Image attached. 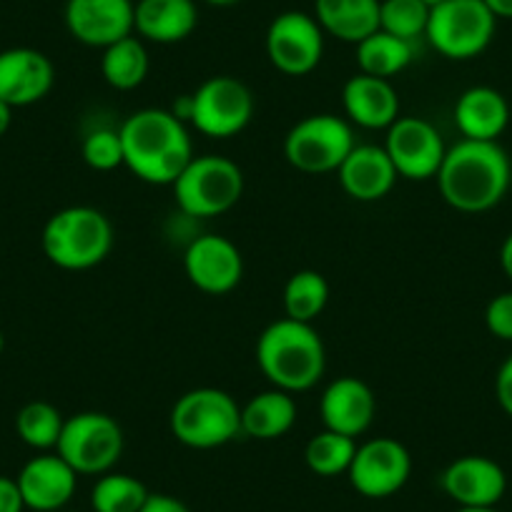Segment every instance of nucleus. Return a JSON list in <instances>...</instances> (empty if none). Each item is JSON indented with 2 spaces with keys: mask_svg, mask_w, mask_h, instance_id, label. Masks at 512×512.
I'll use <instances>...</instances> for the list:
<instances>
[{
  "mask_svg": "<svg viewBox=\"0 0 512 512\" xmlns=\"http://www.w3.org/2000/svg\"><path fill=\"white\" fill-rule=\"evenodd\" d=\"M123 166L151 186H171L191 159L189 128L169 108H141L118 128Z\"/></svg>",
  "mask_w": 512,
  "mask_h": 512,
  "instance_id": "1",
  "label": "nucleus"
},
{
  "mask_svg": "<svg viewBox=\"0 0 512 512\" xmlns=\"http://www.w3.org/2000/svg\"><path fill=\"white\" fill-rule=\"evenodd\" d=\"M440 194L462 214H482L500 204L512 184V164L497 141H470L450 146L437 171Z\"/></svg>",
  "mask_w": 512,
  "mask_h": 512,
  "instance_id": "2",
  "label": "nucleus"
},
{
  "mask_svg": "<svg viewBox=\"0 0 512 512\" xmlns=\"http://www.w3.org/2000/svg\"><path fill=\"white\" fill-rule=\"evenodd\" d=\"M254 354L267 382L289 395L312 390L327 369V352L317 329L289 317L277 319L259 334Z\"/></svg>",
  "mask_w": 512,
  "mask_h": 512,
  "instance_id": "3",
  "label": "nucleus"
},
{
  "mask_svg": "<svg viewBox=\"0 0 512 512\" xmlns=\"http://www.w3.org/2000/svg\"><path fill=\"white\" fill-rule=\"evenodd\" d=\"M41 244L51 264L68 272H86L111 254L113 226L93 206H68L46 221Z\"/></svg>",
  "mask_w": 512,
  "mask_h": 512,
  "instance_id": "4",
  "label": "nucleus"
},
{
  "mask_svg": "<svg viewBox=\"0 0 512 512\" xmlns=\"http://www.w3.org/2000/svg\"><path fill=\"white\" fill-rule=\"evenodd\" d=\"M171 435L191 450H214L241 435V407L219 387H196L174 402Z\"/></svg>",
  "mask_w": 512,
  "mask_h": 512,
  "instance_id": "5",
  "label": "nucleus"
},
{
  "mask_svg": "<svg viewBox=\"0 0 512 512\" xmlns=\"http://www.w3.org/2000/svg\"><path fill=\"white\" fill-rule=\"evenodd\" d=\"M176 206L194 219H214L239 204L244 194V174L226 156H194L171 184Z\"/></svg>",
  "mask_w": 512,
  "mask_h": 512,
  "instance_id": "6",
  "label": "nucleus"
},
{
  "mask_svg": "<svg viewBox=\"0 0 512 512\" xmlns=\"http://www.w3.org/2000/svg\"><path fill=\"white\" fill-rule=\"evenodd\" d=\"M495 28L497 18L485 0H442L430 11L425 38L450 61H472L487 51Z\"/></svg>",
  "mask_w": 512,
  "mask_h": 512,
  "instance_id": "7",
  "label": "nucleus"
},
{
  "mask_svg": "<svg viewBox=\"0 0 512 512\" xmlns=\"http://www.w3.org/2000/svg\"><path fill=\"white\" fill-rule=\"evenodd\" d=\"M357 146L352 123L334 113H314L289 128L284 159L302 174H332Z\"/></svg>",
  "mask_w": 512,
  "mask_h": 512,
  "instance_id": "8",
  "label": "nucleus"
},
{
  "mask_svg": "<svg viewBox=\"0 0 512 512\" xmlns=\"http://www.w3.org/2000/svg\"><path fill=\"white\" fill-rule=\"evenodd\" d=\"M56 452L78 475H106L123 455V430L106 412H78L63 425Z\"/></svg>",
  "mask_w": 512,
  "mask_h": 512,
  "instance_id": "9",
  "label": "nucleus"
},
{
  "mask_svg": "<svg viewBox=\"0 0 512 512\" xmlns=\"http://www.w3.org/2000/svg\"><path fill=\"white\" fill-rule=\"evenodd\" d=\"M254 96L231 76H214L191 93V126L209 139H231L249 126Z\"/></svg>",
  "mask_w": 512,
  "mask_h": 512,
  "instance_id": "10",
  "label": "nucleus"
},
{
  "mask_svg": "<svg viewBox=\"0 0 512 512\" xmlns=\"http://www.w3.org/2000/svg\"><path fill=\"white\" fill-rule=\"evenodd\" d=\"M324 36L317 18L304 11H284L269 23L264 48L267 58L284 76H309L322 63Z\"/></svg>",
  "mask_w": 512,
  "mask_h": 512,
  "instance_id": "11",
  "label": "nucleus"
},
{
  "mask_svg": "<svg viewBox=\"0 0 512 512\" xmlns=\"http://www.w3.org/2000/svg\"><path fill=\"white\" fill-rule=\"evenodd\" d=\"M410 475V450L392 437H374V440L357 445L347 472L354 490L369 500H384V497L397 495L407 485Z\"/></svg>",
  "mask_w": 512,
  "mask_h": 512,
  "instance_id": "12",
  "label": "nucleus"
},
{
  "mask_svg": "<svg viewBox=\"0 0 512 512\" xmlns=\"http://www.w3.org/2000/svg\"><path fill=\"white\" fill-rule=\"evenodd\" d=\"M384 151L400 179L430 181L435 179L445 161L447 146L430 121L417 116H400L387 128Z\"/></svg>",
  "mask_w": 512,
  "mask_h": 512,
  "instance_id": "13",
  "label": "nucleus"
},
{
  "mask_svg": "<svg viewBox=\"0 0 512 512\" xmlns=\"http://www.w3.org/2000/svg\"><path fill=\"white\" fill-rule=\"evenodd\" d=\"M184 272L199 292L229 294L244 277V256L239 246L219 234H201L186 246Z\"/></svg>",
  "mask_w": 512,
  "mask_h": 512,
  "instance_id": "14",
  "label": "nucleus"
},
{
  "mask_svg": "<svg viewBox=\"0 0 512 512\" xmlns=\"http://www.w3.org/2000/svg\"><path fill=\"white\" fill-rule=\"evenodd\" d=\"M134 13V0H66L63 21L78 43L103 51L134 36Z\"/></svg>",
  "mask_w": 512,
  "mask_h": 512,
  "instance_id": "15",
  "label": "nucleus"
},
{
  "mask_svg": "<svg viewBox=\"0 0 512 512\" xmlns=\"http://www.w3.org/2000/svg\"><path fill=\"white\" fill-rule=\"evenodd\" d=\"M56 83V68L46 53L36 48L0 51V101L23 108L43 101Z\"/></svg>",
  "mask_w": 512,
  "mask_h": 512,
  "instance_id": "16",
  "label": "nucleus"
},
{
  "mask_svg": "<svg viewBox=\"0 0 512 512\" xmlns=\"http://www.w3.org/2000/svg\"><path fill=\"white\" fill-rule=\"evenodd\" d=\"M440 485L460 507H497L507 492V475L492 457L465 455L442 470Z\"/></svg>",
  "mask_w": 512,
  "mask_h": 512,
  "instance_id": "17",
  "label": "nucleus"
},
{
  "mask_svg": "<svg viewBox=\"0 0 512 512\" xmlns=\"http://www.w3.org/2000/svg\"><path fill=\"white\" fill-rule=\"evenodd\" d=\"M16 482L28 510L56 512L76 495L78 472L58 452H43L21 467Z\"/></svg>",
  "mask_w": 512,
  "mask_h": 512,
  "instance_id": "18",
  "label": "nucleus"
},
{
  "mask_svg": "<svg viewBox=\"0 0 512 512\" xmlns=\"http://www.w3.org/2000/svg\"><path fill=\"white\" fill-rule=\"evenodd\" d=\"M319 415H322L324 430L357 440L372 427L374 417H377V397L362 379L337 377L322 392Z\"/></svg>",
  "mask_w": 512,
  "mask_h": 512,
  "instance_id": "19",
  "label": "nucleus"
},
{
  "mask_svg": "<svg viewBox=\"0 0 512 512\" xmlns=\"http://www.w3.org/2000/svg\"><path fill=\"white\" fill-rule=\"evenodd\" d=\"M344 194L362 204L384 199L397 184V171L384 146L357 144L337 169Z\"/></svg>",
  "mask_w": 512,
  "mask_h": 512,
  "instance_id": "20",
  "label": "nucleus"
},
{
  "mask_svg": "<svg viewBox=\"0 0 512 512\" xmlns=\"http://www.w3.org/2000/svg\"><path fill=\"white\" fill-rule=\"evenodd\" d=\"M342 106L349 123L377 131L400 118V96L387 78L357 73L342 88Z\"/></svg>",
  "mask_w": 512,
  "mask_h": 512,
  "instance_id": "21",
  "label": "nucleus"
},
{
  "mask_svg": "<svg viewBox=\"0 0 512 512\" xmlns=\"http://www.w3.org/2000/svg\"><path fill=\"white\" fill-rule=\"evenodd\" d=\"M199 26L196 0H136L134 33L141 41L174 46Z\"/></svg>",
  "mask_w": 512,
  "mask_h": 512,
  "instance_id": "22",
  "label": "nucleus"
},
{
  "mask_svg": "<svg viewBox=\"0 0 512 512\" xmlns=\"http://www.w3.org/2000/svg\"><path fill=\"white\" fill-rule=\"evenodd\" d=\"M510 123V106L497 88L472 86L457 98L455 126L462 139L497 141Z\"/></svg>",
  "mask_w": 512,
  "mask_h": 512,
  "instance_id": "23",
  "label": "nucleus"
},
{
  "mask_svg": "<svg viewBox=\"0 0 512 512\" xmlns=\"http://www.w3.org/2000/svg\"><path fill=\"white\" fill-rule=\"evenodd\" d=\"M382 0H314V18L327 36L342 43H362L379 31Z\"/></svg>",
  "mask_w": 512,
  "mask_h": 512,
  "instance_id": "24",
  "label": "nucleus"
},
{
  "mask_svg": "<svg viewBox=\"0 0 512 512\" xmlns=\"http://www.w3.org/2000/svg\"><path fill=\"white\" fill-rule=\"evenodd\" d=\"M297 402L289 392L272 390L259 392L241 407V432L254 440H279L297 422Z\"/></svg>",
  "mask_w": 512,
  "mask_h": 512,
  "instance_id": "25",
  "label": "nucleus"
},
{
  "mask_svg": "<svg viewBox=\"0 0 512 512\" xmlns=\"http://www.w3.org/2000/svg\"><path fill=\"white\" fill-rule=\"evenodd\" d=\"M149 51L139 36H126L103 48L101 76L116 91H134L149 76Z\"/></svg>",
  "mask_w": 512,
  "mask_h": 512,
  "instance_id": "26",
  "label": "nucleus"
},
{
  "mask_svg": "<svg viewBox=\"0 0 512 512\" xmlns=\"http://www.w3.org/2000/svg\"><path fill=\"white\" fill-rule=\"evenodd\" d=\"M415 58V43L402 41V38L392 36V33L377 31L362 43H357V66L359 73L367 76L387 78L405 71Z\"/></svg>",
  "mask_w": 512,
  "mask_h": 512,
  "instance_id": "27",
  "label": "nucleus"
},
{
  "mask_svg": "<svg viewBox=\"0 0 512 512\" xmlns=\"http://www.w3.org/2000/svg\"><path fill=\"white\" fill-rule=\"evenodd\" d=\"M284 317L312 324L329 302V282L314 269H302L289 277L284 287Z\"/></svg>",
  "mask_w": 512,
  "mask_h": 512,
  "instance_id": "28",
  "label": "nucleus"
},
{
  "mask_svg": "<svg viewBox=\"0 0 512 512\" xmlns=\"http://www.w3.org/2000/svg\"><path fill=\"white\" fill-rule=\"evenodd\" d=\"M151 492L144 482L126 472H106L91 490L93 512H139Z\"/></svg>",
  "mask_w": 512,
  "mask_h": 512,
  "instance_id": "29",
  "label": "nucleus"
},
{
  "mask_svg": "<svg viewBox=\"0 0 512 512\" xmlns=\"http://www.w3.org/2000/svg\"><path fill=\"white\" fill-rule=\"evenodd\" d=\"M357 452V440L339 432L322 430L304 447V462L319 477L347 475Z\"/></svg>",
  "mask_w": 512,
  "mask_h": 512,
  "instance_id": "30",
  "label": "nucleus"
},
{
  "mask_svg": "<svg viewBox=\"0 0 512 512\" xmlns=\"http://www.w3.org/2000/svg\"><path fill=\"white\" fill-rule=\"evenodd\" d=\"M66 420L51 402H28L16 415V432L28 447L38 452L56 450Z\"/></svg>",
  "mask_w": 512,
  "mask_h": 512,
  "instance_id": "31",
  "label": "nucleus"
},
{
  "mask_svg": "<svg viewBox=\"0 0 512 512\" xmlns=\"http://www.w3.org/2000/svg\"><path fill=\"white\" fill-rule=\"evenodd\" d=\"M430 8L422 0H382L379 3V31L392 33L402 41L415 43L427 33Z\"/></svg>",
  "mask_w": 512,
  "mask_h": 512,
  "instance_id": "32",
  "label": "nucleus"
},
{
  "mask_svg": "<svg viewBox=\"0 0 512 512\" xmlns=\"http://www.w3.org/2000/svg\"><path fill=\"white\" fill-rule=\"evenodd\" d=\"M83 161L93 171H113L123 166V144L118 128H96L83 139Z\"/></svg>",
  "mask_w": 512,
  "mask_h": 512,
  "instance_id": "33",
  "label": "nucleus"
},
{
  "mask_svg": "<svg viewBox=\"0 0 512 512\" xmlns=\"http://www.w3.org/2000/svg\"><path fill=\"white\" fill-rule=\"evenodd\" d=\"M485 324L492 337L512 342V292H502L490 299L485 309Z\"/></svg>",
  "mask_w": 512,
  "mask_h": 512,
  "instance_id": "34",
  "label": "nucleus"
},
{
  "mask_svg": "<svg viewBox=\"0 0 512 512\" xmlns=\"http://www.w3.org/2000/svg\"><path fill=\"white\" fill-rule=\"evenodd\" d=\"M495 397L500 410L505 412L507 417H512V357H507L505 362L500 364V369H497Z\"/></svg>",
  "mask_w": 512,
  "mask_h": 512,
  "instance_id": "35",
  "label": "nucleus"
},
{
  "mask_svg": "<svg viewBox=\"0 0 512 512\" xmlns=\"http://www.w3.org/2000/svg\"><path fill=\"white\" fill-rule=\"evenodd\" d=\"M21 490H18V482L13 477L0 475V512H23Z\"/></svg>",
  "mask_w": 512,
  "mask_h": 512,
  "instance_id": "36",
  "label": "nucleus"
},
{
  "mask_svg": "<svg viewBox=\"0 0 512 512\" xmlns=\"http://www.w3.org/2000/svg\"><path fill=\"white\" fill-rule=\"evenodd\" d=\"M139 512H191L179 497H171V495H161V492H151L146 505L141 507Z\"/></svg>",
  "mask_w": 512,
  "mask_h": 512,
  "instance_id": "37",
  "label": "nucleus"
},
{
  "mask_svg": "<svg viewBox=\"0 0 512 512\" xmlns=\"http://www.w3.org/2000/svg\"><path fill=\"white\" fill-rule=\"evenodd\" d=\"M500 267L512 282V234H507V239L500 246Z\"/></svg>",
  "mask_w": 512,
  "mask_h": 512,
  "instance_id": "38",
  "label": "nucleus"
},
{
  "mask_svg": "<svg viewBox=\"0 0 512 512\" xmlns=\"http://www.w3.org/2000/svg\"><path fill=\"white\" fill-rule=\"evenodd\" d=\"M485 6L490 8L495 18H510L512 21V0H485Z\"/></svg>",
  "mask_w": 512,
  "mask_h": 512,
  "instance_id": "39",
  "label": "nucleus"
},
{
  "mask_svg": "<svg viewBox=\"0 0 512 512\" xmlns=\"http://www.w3.org/2000/svg\"><path fill=\"white\" fill-rule=\"evenodd\" d=\"M11 123H13V106H8L6 101H0V139L8 134Z\"/></svg>",
  "mask_w": 512,
  "mask_h": 512,
  "instance_id": "40",
  "label": "nucleus"
},
{
  "mask_svg": "<svg viewBox=\"0 0 512 512\" xmlns=\"http://www.w3.org/2000/svg\"><path fill=\"white\" fill-rule=\"evenodd\" d=\"M201 3H206V6H214V8H231V6H236V3H241V0H201Z\"/></svg>",
  "mask_w": 512,
  "mask_h": 512,
  "instance_id": "41",
  "label": "nucleus"
},
{
  "mask_svg": "<svg viewBox=\"0 0 512 512\" xmlns=\"http://www.w3.org/2000/svg\"><path fill=\"white\" fill-rule=\"evenodd\" d=\"M455 512H500L497 507H457Z\"/></svg>",
  "mask_w": 512,
  "mask_h": 512,
  "instance_id": "42",
  "label": "nucleus"
},
{
  "mask_svg": "<svg viewBox=\"0 0 512 512\" xmlns=\"http://www.w3.org/2000/svg\"><path fill=\"white\" fill-rule=\"evenodd\" d=\"M422 3H425V6L430 8V11H432V8H435V6H440L442 0H422Z\"/></svg>",
  "mask_w": 512,
  "mask_h": 512,
  "instance_id": "43",
  "label": "nucleus"
},
{
  "mask_svg": "<svg viewBox=\"0 0 512 512\" xmlns=\"http://www.w3.org/2000/svg\"><path fill=\"white\" fill-rule=\"evenodd\" d=\"M3 349H6V337H3V332H0V354H3Z\"/></svg>",
  "mask_w": 512,
  "mask_h": 512,
  "instance_id": "44",
  "label": "nucleus"
}]
</instances>
